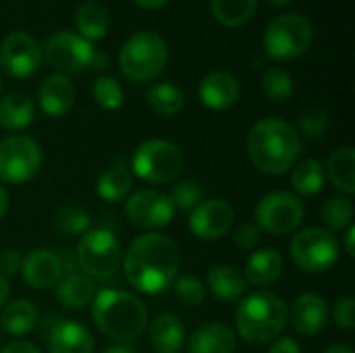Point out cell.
<instances>
[{
  "instance_id": "83f0119b",
  "label": "cell",
  "mask_w": 355,
  "mask_h": 353,
  "mask_svg": "<svg viewBox=\"0 0 355 353\" xmlns=\"http://www.w3.org/2000/svg\"><path fill=\"white\" fill-rule=\"evenodd\" d=\"M331 183L343 191L345 196L355 193V150L352 146H343L335 150L327 160V171Z\"/></svg>"
},
{
  "instance_id": "f1b7e54d",
  "label": "cell",
  "mask_w": 355,
  "mask_h": 353,
  "mask_svg": "<svg viewBox=\"0 0 355 353\" xmlns=\"http://www.w3.org/2000/svg\"><path fill=\"white\" fill-rule=\"evenodd\" d=\"M133 185L131 171L125 162V158H116L110 169H106L98 179V196L106 202H119L123 200Z\"/></svg>"
},
{
  "instance_id": "d6a6232c",
  "label": "cell",
  "mask_w": 355,
  "mask_h": 353,
  "mask_svg": "<svg viewBox=\"0 0 355 353\" xmlns=\"http://www.w3.org/2000/svg\"><path fill=\"white\" fill-rule=\"evenodd\" d=\"M324 181H327L324 169L314 158L302 160L291 173V185L302 196H316L318 191H322Z\"/></svg>"
},
{
  "instance_id": "7dc6e473",
  "label": "cell",
  "mask_w": 355,
  "mask_h": 353,
  "mask_svg": "<svg viewBox=\"0 0 355 353\" xmlns=\"http://www.w3.org/2000/svg\"><path fill=\"white\" fill-rule=\"evenodd\" d=\"M106 67H108V56L96 50V52H94V58H92V67H89V69L102 71V69H106Z\"/></svg>"
},
{
  "instance_id": "11a10c76",
  "label": "cell",
  "mask_w": 355,
  "mask_h": 353,
  "mask_svg": "<svg viewBox=\"0 0 355 353\" xmlns=\"http://www.w3.org/2000/svg\"><path fill=\"white\" fill-rule=\"evenodd\" d=\"M0 92H2V77H0Z\"/></svg>"
},
{
  "instance_id": "7c38bea8",
  "label": "cell",
  "mask_w": 355,
  "mask_h": 353,
  "mask_svg": "<svg viewBox=\"0 0 355 353\" xmlns=\"http://www.w3.org/2000/svg\"><path fill=\"white\" fill-rule=\"evenodd\" d=\"M256 227L272 235H287L304 221V204L289 191L266 193L254 210Z\"/></svg>"
},
{
  "instance_id": "ba28073f",
  "label": "cell",
  "mask_w": 355,
  "mask_h": 353,
  "mask_svg": "<svg viewBox=\"0 0 355 353\" xmlns=\"http://www.w3.org/2000/svg\"><path fill=\"white\" fill-rule=\"evenodd\" d=\"M77 262L89 277L110 279L123 264L121 243L108 229H89L77 243Z\"/></svg>"
},
{
  "instance_id": "d6986e66",
  "label": "cell",
  "mask_w": 355,
  "mask_h": 353,
  "mask_svg": "<svg viewBox=\"0 0 355 353\" xmlns=\"http://www.w3.org/2000/svg\"><path fill=\"white\" fill-rule=\"evenodd\" d=\"M37 100L48 117H62L75 104V85L64 75H50L40 83Z\"/></svg>"
},
{
  "instance_id": "603a6c76",
  "label": "cell",
  "mask_w": 355,
  "mask_h": 353,
  "mask_svg": "<svg viewBox=\"0 0 355 353\" xmlns=\"http://www.w3.org/2000/svg\"><path fill=\"white\" fill-rule=\"evenodd\" d=\"M75 27H77V35H81L87 42H96L102 40L108 33L110 27V15L108 8L102 2L96 0H85L77 6L75 10Z\"/></svg>"
},
{
  "instance_id": "f5cc1de1",
  "label": "cell",
  "mask_w": 355,
  "mask_h": 353,
  "mask_svg": "<svg viewBox=\"0 0 355 353\" xmlns=\"http://www.w3.org/2000/svg\"><path fill=\"white\" fill-rule=\"evenodd\" d=\"M268 4H272V6H277V8H285V6H289V4H293L295 0H266Z\"/></svg>"
},
{
  "instance_id": "b9f144b4",
  "label": "cell",
  "mask_w": 355,
  "mask_h": 353,
  "mask_svg": "<svg viewBox=\"0 0 355 353\" xmlns=\"http://www.w3.org/2000/svg\"><path fill=\"white\" fill-rule=\"evenodd\" d=\"M258 241H260V229L254 223L241 225L233 235V243L243 252H252L258 246Z\"/></svg>"
},
{
  "instance_id": "e575fe53",
  "label": "cell",
  "mask_w": 355,
  "mask_h": 353,
  "mask_svg": "<svg viewBox=\"0 0 355 353\" xmlns=\"http://www.w3.org/2000/svg\"><path fill=\"white\" fill-rule=\"evenodd\" d=\"M54 227L62 233V235H83L85 231H89V212L81 206H62L56 210L54 214Z\"/></svg>"
},
{
  "instance_id": "1f68e13d",
  "label": "cell",
  "mask_w": 355,
  "mask_h": 353,
  "mask_svg": "<svg viewBox=\"0 0 355 353\" xmlns=\"http://www.w3.org/2000/svg\"><path fill=\"white\" fill-rule=\"evenodd\" d=\"M212 15L225 27H241L245 25L258 6V0H210Z\"/></svg>"
},
{
  "instance_id": "d590c367",
  "label": "cell",
  "mask_w": 355,
  "mask_h": 353,
  "mask_svg": "<svg viewBox=\"0 0 355 353\" xmlns=\"http://www.w3.org/2000/svg\"><path fill=\"white\" fill-rule=\"evenodd\" d=\"M262 89L270 100L283 102L289 100L295 92V81L291 77V73L283 67H270L266 69L264 77H262Z\"/></svg>"
},
{
  "instance_id": "2e32d148",
  "label": "cell",
  "mask_w": 355,
  "mask_h": 353,
  "mask_svg": "<svg viewBox=\"0 0 355 353\" xmlns=\"http://www.w3.org/2000/svg\"><path fill=\"white\" fill-rule=\"evenodd\" d=\"M287 320H291L293 329L306 337L318 335L329 322V306L327 300L318 293H302L293 300L287 310Z\"/></svg>"
},
{
  "instance_id": "277c9868",
  "label": "cell",
  "mask_w": 355,
  "mask_h": 353,
  "mask_svg": "<svg viewBox=\"0 0 355 353\" xmlns=\"http://www.w3.org/2000/svg\"><path fill=\"white\" fill-rule=\"evenodd\" d=\"M235 327L239 337L252 345L270 343L287 327V304L277 293L254 291L239 304Z\"/></svg>"
},
{
  "instance_id": "7a4b0ae2",
  "label": "cell",
  "mask_w": 355,
  "mask_h": 353,
  "mask_svg": "<svg viewBox=\"0 0 355 353\" xmlns=\"http://www.w3.org/2000/svg\"><path fill=\"white\" fill-rule=\"evenodd\" d=\"M300 150V133L283 119H262L250 129L248 154L252 164L264 175H285L295 164Z\"/></svg>"
},
{
  "instance_id": "4fadbf2b",
  "label": "cell",
  "mask_w": 355,
  "mask_h": 353,
  "mask_svg": "<svg viewBox=\"0 0 355 353\" xmlns=\"http://www.w3.org/2000/svg\"><path fill=\"white\" fill-rule=\"evenodd\" d=\"M42 64L37 40L25 31H12L0 42V67L15 79L31 77Z\"/></svg>"
},
{
  "instance_id": "484cf974",
  "label": "cell",
  "mask_w": 355,
  "mask_h": 353,
  "mask_svg": "<svg viewBox=\"0 0 355 353\" xmlns=\"http://www.w3.org/2000/svg\"><path fill=\"white\" fill-rule=\"evenodd\" d=\"M56 298H58V302L64 308H69V310H81V308H87L94 302L96 287H94V283H92L89 277L71 273V275H67L64 279L58 281Z\"/></svg>"
},
{
  "instance_id": "44dd1931",
  "label": "cell",
  "mask_w": 355,
  "mask_h": 353,
  "mask_svg": "<svg viewBox=\"0 0 355 353\" xmlns=\"http://www.w3.org/2000/svg\"><path fill=\"white\" fill-rule=\"evenodd\" d=\"M52 353H94V339L89 331L73 320H60L50 335Z\"/></svg>"
},
{
  "instance_id": "8fae6325",
  "label": "cell",
  "mask_w": 355,
  "mask_h": 353,
  "mask_svg": "<svg viewBox=\"0 0 355 353\" xmlns=\"http://www.w3.org/2000/svg\"><path fill=\"white\" fill-rule=\"evenodd\" d=\"M94 52V44L81 35L73 31H56L46 40L42 48V60H46V64L58 75L69 77L89 69Z\"/></svg>"
},
{
  "instance_id": "3957f363",
  "label": "cell",
  "mask_w": 355,
  "mask_h": 353,
  "mask_svg": "<svg viewBox=\"0 0 355 353\" xmlns=\"http://www.w3.org/2000/svg\"><path fill=\"white\" fill-rule=\"evenodd\" d=\"M94 322L98 329L116 341L139 337L148 325V310L139 298L121 289H102L94 298Z\"/></svg>"
},
{
  "instance_id": "6da1fadb",
  "label": "cell",
  "mask_w": 355,
  "mask_h": 353,
  "mask_svg": "<svg viewBox=\"0 0 355 353\" xmlns=\"http://www.w3.org/2000/svg\"><path fill=\"white\" fill-rule=\"evenodd\" d=\"M181 264L177 243L162 233L135 237L123 258V270L131 287L141 293L158 295L173 287Z\"/></svg>"
},
{
  "instance_id": "816d5d0a",
  "label": "cell",
  "mask_w": 355,
  "mask_h": 353,
  "mask_svg": "<svg viewBox=\"0 0 355 353\" xmlns=\"http://www.w3.org/2000/svg\"><path fill=\"white\" fill-rule=\"evenodd\" d=\"M324 353H354V350L345 343H337V345H331Z\"/></svg>"
},
{
  "instance_id": "4dcf8cb0",
  "label": "cell",
  "mask_w": 355,
  "mask_h": 353,
  "mask_svg": "<svg viewBox=\"0 0 355 353\" xmlns=\"http://www.w3.org/2000/svg\"><path fill=\"white\" fill-rule=\"evenodd\" d=\"M146 98H148V106L160 117H175L185 106L183 92L173 83H156V85H152L148 89Z\"/></svg>"
},
{
  "instance_id": "ee69618b",
  "label": "cell",
  "mask_w": 355,
  "mask_h": 353,
  "mask_svg": "<svg viewBox=\"0 0 355 353\" xmlns=\"http://www.w3.org/2000/svg\"><path fill=\"white\" fill-rule=\"evenodd\" d=\"M268 353H302V347H300V343L295 339L283 337V339L272 343V347L268 350Z\"/></svg>"
},
{
  "instance_id": "8992f818",
  "label": "cell",
  "mask_w": 355,
  "mask_h": 353,
  "mask_svg": "<svg viewBox=\"0 0 355 353\" xmlns=\"http://www.w3.org/2000/svg\"><path fill=\"white\" fill-rule=\"evenodd\" d=\"M312 23L295 12L277 15L264 31V50L275 60H293L306 54L312 46Z\"/></svg>"
},
{
  "instance_id": "7bdbcfd3",
  "label": "cell",
  "mask_w": 355,
  "mask_h": 353,
  "mask_svg": "<svg viewBox=\"0 0 355 353\" xmlns=\"http://www.w3.org/2000/svg\"><path fill=\"white\" fill-rule=\"evenodd\" d=\"M21 254L17 250H6L0 254V277L8 279V277H15L21 273Z\"/></svg>"
},
{
  "instance_id": "c3c4849f",
  "label": "cell",
  "mask_w": 355,
  "mask_h": 353,
  "mask_svg": "<svg viewBox=\"0 0 355 353\" xmlns=\"http://www.w3.org/2000/svg\"><path fill=\"white\" fill-rule=\"evenodd\" d=\"M133 2L146 10H156V8H162L164 4H168V0H133Z\"/></svg>"
},
{
  "instance_id": "db71d44e",
  "label": "cell",
  "mask_w": 355,
  "mask_h": 353,
  "mask_svg": "<svg viewBox=\"0 0 355 353\" xmlns=\"http://www.w3.org/2000/svg\"><path fill=\"white\" fill-rule=\"evenodd\" d=\"M104 353H133L129 347H123V345H114V347H108Z\"/></svg>"
},
{
  "instance_id": "7402d4cb",
  "label": "cell",
  "mask_w": 355,
  "mask_h": 353,
  "mask_svg": "<svg viewBox=\"0 0 355 353\" xmlns=\"http://www.w3.org/2000/svg\"><path fill=\"white\" fill-rule=\"evenodd\" d=\"M245 279L256 287H268L279 281L283 273V256L275 248L254 252L245 262Z\"/></svg>"
},
{
  "instance_id": "60d3db41",
  "label": "cell",
  "mask_w": 355,
  "mask_h": 353,
  "mask_svg": "<svg viewBox=\"0 0 355 353\" xmlns=\"http://www.w3.org/2000/svg\"><path fill=\"white\" fill-rule=\"evenodd\" d=\"M333 322L339 327V329H345V331H352L355 327V300L354 298H343L339 300L335 306H333Z\"/></svg>"
},
{
  "instance_id": "5bb4252c",
  "label": "cell",
  "mask_w": 355,
  "mask_h": 353,
  "mask_svg": "<svg viewBox=\"0 0 355 353\" xmlns=\"http://www.w3.org/2000/svg\"><path fill=\"white\" fill-rule=\"evenodd\" d=\"M125 212H127V218L133 227L154 231V229L166 227L173 221L175 206H173L171 198L162 191L139 189L127 200Z\"/></svg>"
},
{
  "instance_id": "8d00e7d4",
  "label": "cell",
  "mask_w": 355,
  "mask_h": 353,
  "mask_svg": "<svg viewBox=\"0 0 355 353\" xmlns=\"http://www.w3.org/2000/svg\"><path fill=\"white\" fill-rule=\"evenodd\" d=\"M94 98L96 102L104 108V110H119L125 104V92L121 87V83L114 77L108 75H100L94 81Z\"/></svg>"
},
{
  "instance_id": "4316f807",
  "label": "cell",
  "mask_w": 355,
  "mask_h": 353,
  "mask_svg": "<svg viewBox=\"0 0 355 353\" xmlns=\"http://www.w3.org/2000/svg\"><path fill=\"white\" fill-rule=\"evenodd\" d=\"M206 283L212 291V295L225 304H231V302H237L243 291H245V283H243V277L239 275L237 268L229 266V264H218V266H212L208 277H206Z\"/></svg>"
},
{
  "instance_id": "30bf717a",
  "label": "cell",
  "mask_w": 355,
  "mask_h": 353,
  "mask_svg": "<svg viewBox=\"0 0 355 353\" xmlns=\"http://www.w3.org/2000/svg\"><path fill=\"white\" fill-rule=\"evenodd\" d=\"M44 162L42 148L27 135H8L0 141V181L19 185L31 181Z\"/></svg>"
},
{
  "instance_id": "f6af8a7d",
  "label": "cell",
  "mask_w": 355,
  "mask_h": 353,
  "mask_svg": "<svg viewBox=\"0 0 355 353\" xmlns=\"http://www.w3.org/2000/svg\"><path fill=\"white\" fill-rule=\"evenodd\" d=\"M0 353H40V350L33 343H27V341H12L6 347H2Z\"/></svg>"
},
{
  "instance_id": "5b68a950",
  "label": "cell",
  "mask_w": 355,
  "mask_h": 353,
  "mask_svg": "<svg viewBox=\"0 0 355 353\" xmlns=\"http://www.w3.org/2000/svg\"><path fill=\"white\" fill-rule=\"evenodd\" d=\"M168 62V44L156 31L133 33L119 52V69L131 83L152 81Z\"/></svg>"
},
{
  "instance_id": "f546056e",
  "label": "cell",
  "mask_w": 355,
  "mask_h": 353,
  "mask_svg": "<svg viewBox=\"0 0 355 353\" xmlns=\"http://www.w3.org/2000/svg\"><path fill=\"white\" fill-rule=\"evenodd\" d=\"M37 325V308L29 300H17L10 302L2 314H0V327L4 333L12 337L27 335L35 329Z\"/></svg>"
},
{
  "instance_id": "52a82bcc",
  "label": "cell",
  "mask_w": 355,
  "mask_h": 353,
  "mask_svg": "<svg viewBox=\"0 0 355 353\" xmlns=\"http://www.w3.org/2000/svg\"><path fill=\"white\" fill-rule=\"evenodd\" d=\"M183 152L166 139H148L137 146L131 169L148 183H171L183 171Z\"/></svg>"
},
{
  "instance_id": "e0dca14e",
  "label": "cell",
  "mask_w": 355,
  "mask_h": 353,
  "mask_svg": "<svg viewBox=\"0 0 355 353\" xmlns=\"http://www.w3.org/2000/svg\"><path fill=\"white\" fill-rule=\"evenodd\" d=\"M200 102L212 110H227L237 104L241 96V85L237 77L229 71H212L208 73L198 87Z\"/></svg>"
},
{
  "instance_id": "ac0fdd59",
  "label": "cell",
  "mask_w": 355,
  "mask_h": 353,
  "mask_svg": "<svg viewBox=\"0 0 355 353\" xmlns=\"http://www.w3.org/2000/svg\"><path fill=\"white\" fill-rule=\"evenodd\" d=\"M21 273L31 289H48L60 281L62 260L52 250H33L23 258Z\"/></svg>"
},
{
  "instance_id": "681fc988",
  "label": "cell",
  "mask_w": 355,
  "mask_h": 353,
  "mask_svg": "<svg viewBox=\"0 0 355 353\" xmlns=\"http://www.w3.org/2000/svg\"><path fill=\"white\" fill-rule=\"evenodd\" d=\"M8 293H10V289H8V281H6L4 277H0V308L6 304V300H8Z\"/></svg>"
},
{
  "instance_id": "74e56055",
  "label": "cell",
  "mask_w": 355,
  "mask_h": 353,
  "mask_svg": "<svg viewBox=\"0 0 355 353\" xmlns=\"http://www.w3.org/2000/svg\"><path fill=\"white\" fill-rule=\"evenodd\" d=\"M168 198H171L175 210L179 208L183 212H189L204 200V189L198 181H181L173 187Z\"/></svg>"
},
{
  "instance_id": "d4e9b609",
  "label": "cell",
  "mask_w": 355,
  "mask_h": 353,
  "mask_svg": "<svg viewBox=\"0 0 355 353\" xmlns=\"http://www.w3.org/2000/svg\"><path fill=\"white\" fill-rule=\"evenodd\" d=\"M35 117V104L25 94H6L0 98V129L21 131L31 125Z\"/></svg>"
},
{
  "instance_id": "ffe728a7",
  "label": "cell",
  "mask_w": 355,
  "mask_h": 353,
  "mask_svg": "<svg viewBox=\"0 0 355 353\" xmlns=\"http://www.w3.org/2000/svg\"><path fill=\"white\" fill-rule=\"evenodd\" d=\"M237 335L220 322H210L193 331L189 337V353H233Z\"/></svg>"
},
{
  "instance_id": "9a60e30c",
  "label": "cell",
  "mask_w": 355,
  "mask_h": 353,
  "mask_svg": "<svg viewBox=\"0 0 355 353\" xmlns=\"http://www.w3.org/2000/svg\"><path fill=\"white\" fill-rule=\"evenodd\" d=\"M235 223V210L229 202L218 200V198H210V200H202L189 218V229L198 239H206V241H214L225 237L231 227Z\"/></svg>"
},
{
  "instance_id": "bcb514c9",
  "label": "cell",
  "mask_w": 355,
  "mask_h": 353,
  "mask_svg": "<svg viewBox=\"0 0 355 353\" xmlns=\"http://www.w3.org/2000/svg\"><path fill=\"white\" fill-rule=\"evenodd\" d=\"M354 239H355V227L354 225H349V227H347V233H345V252H347V256H349V258H354L355 256Z\"/></svg>"
},
{
  "instance_id": "cb8c5ba5",
  "label": "cell",
  "mask_w": 355,
  "mask_h": 353,
  "mask_svg": "<svg viewBox=\"0 0 355 353\" xmlns=\"http://www.w3.org/2000/svg\"><path fill=\"white\" fill-rule=\"evenodd\" d=\"M150 343L156 353H181L185 347V329L173 314H160L150 327Z\"/></svg>"
},
{
  "instance_id": "f907efd6",
  "label": "cell",
  "mask_w": 355,
  "mask_h": 353,
  "mask_svg": "<svg viewBox=\"0 0 355 353\" xmlns=\"http://www.w3.org/2000/svg\"><path fill=\"white\" fill-rule=\"evenodd\" d=\"M6 210H8V193H6V189L0 185V221H2V216L6 214Z\"/></svg>"
},
{
  "instance_id": "ab89813d",
  "label": "cell",
  "mask_w": 355,
  "mask_h": 353,
  "mask_svg": "<svg viewBox=\"0 0 355 353\" xmlns=\"http://www.w3.org/2000/svg\"><path fill=\"white\" fill-rule=\"evenodd\" d=\"M300 129L306 137H324V133L331 127V119L322 108H308L300 114Z\"/></svg>"
},
{
  "instance_id": "f35d334b",
  "label": "cell",
  "mask_w": 355,
  "mask_h": 353,
  "mask_svg": "<svg viewBox=\"0 0 355 353\" xmlns=\"http://www.w3.org/2000/svg\"><path fill=\"white\" fill-rule=\"evenodd\" d=\"M175 295L177 300L183 304V306H189V308H196L204 302L206 298V287L204 283L193 277V275H187V277H181V279H175Z\"/></svg>"
},
{
  "instance_id": "9c48e42d",
  "label": "cell",
  "mask_w": 355,
  "mask_h": 353,
  "mask_svg": "<svg viewBox=\"0 0 355 353\" xmlns=\"http://www.w3.org/2000/svg\"><path fill=\"white\" fill-rule=\"evenodd\" d=\"M291 258L304 273H327L339 260V241L322 227L304 229L291 241Z\"/></svg>"
},
{
  "instance_id": "836d02e7",
  "label": "cell",
  "mask_w": 355,
  "mask_h": 353,
  "mask_svg": "<svg viewBox=\"0 0 355 353\" xmlns=\"http://www.w3.org/2000/svg\"><path fill=\"white\" fill-rule=\"evenodd\" d=\"M354 218V204L349 196H335L329 198L320 208V221L327 227V231H341L352 225Z\"/></svg>"
}]
</instances>
